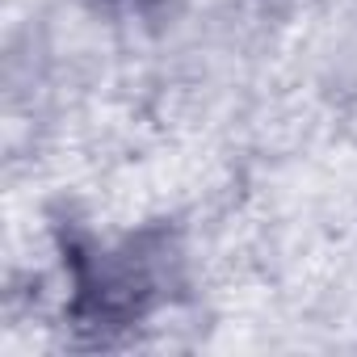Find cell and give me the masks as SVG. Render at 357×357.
Masks as SVG:
<instances>
[{
  "label": "cell",
  "mask_w": 357,
  "mask_h": 357,
  "mask_svg": "<svg viewBox=\"0 0 357 357\" xmlns=\"http://www.w3.org/2000/svg\"><path fill=\"white\" fill-rule=\"evenodd\" d=\"M59 265L68 324L93 332L101 344L122 328L147 324L185 282V248L164 223L114 240L76 227L59 240Z\"/></svg>",
  "instance_id": "6da1fadb"
},
{
  "label": "cell",
  "mask_w": 357,
  "mask_h": 357,
  "mask_svg": "<svg viewBox=\"0 0 357 357\" xmlns=\"http://www.w3.org/2000/svg\"><path fill=\"white\" fill-rule=\"evenodd\" d=\"M97 5H130L135 9V5H147V0H97Z\"/></svg>",
  "instance_id": "7a4b0ae2"
}]
</instances>
